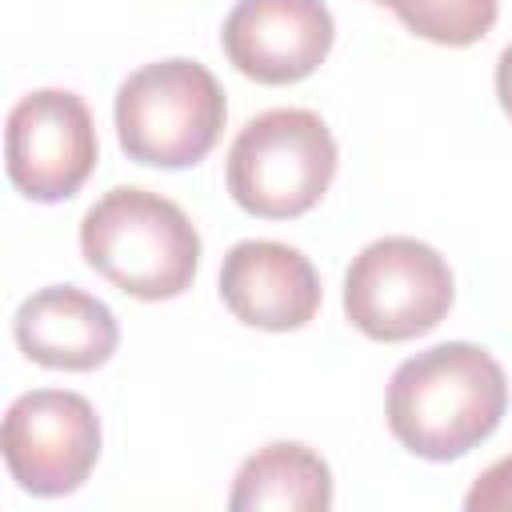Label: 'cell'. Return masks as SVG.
Returning <instances> with one entry per match:
<instances>
[{
    "instance_id": "cell-1",
    "label": "cell",
    "mask_w": 512,
    "mask_h": 512,
    "mask_svg": "<svg viewBox=\"0 0 512 512\" xmlns=\"http://www.w3.org/2000/svg\"><path fill=\"white\" fill-rule=\"evenodd\" d=\"M508 408L500 360L468 340L432 344L408 356L388 380V432L420 460L444 464L484 444Z\"/></svg>"
},
{
    "instance_id": "cell-2",
    "label": "cell",
    "mask_w": 512,
    "mask_h": 512,
    "mask_svg": "<svg viewBox=\"0 0 512 512\" xmlns=\"http://www.w3.org/2000/svg\"><path fill=\"white\" fill-rule=\"evenodd\" d=\"M80 252L92 272L136 300H176L200 268V232L188 212L148 188H108L80 220Z\"/></svg>"
},
{
    "instance_id": "cell-3",
    "label": "cell",
    "mask_w": 512,
    "mask_h": 512,
    "mask_svg": "<svg viewBox=\"0 0 512 512\" xmlns=\"http://www.w3.org/2000/svg\"><path fill=\"white\" fill-rule=\"evenodd\" d=\"M116 140L128 160L148 168H192L200 164L228 120L220 80L184 56L136 68L116 88Z\"/></svg>"
},
{
    "instance_id": "cell-4",
    "label": "cell",
    "mask_w": 512,
    "mask_h": 512,
    "mask_svg": "<svg viewBox=\"0 0 512 512\" xmlns=\"http://www.w3.org/2000/svg\"><path fill=\"white\" fill-rule=\"evenodd\" d=\"M228 192L260 220H296L320 204L336 176V140L308 108L252 116L228 148Z\"/></svg>"
},
{
    "instance_id": "cell-5",
    "label": "cell",
    "mask_w": 512,
    "mask_h": 512,
    "mask_svg": "<svg viewBox=\"0 0 512 512\" xmlns=\"http://www.w3.org/2000/svg\"><path fill=\"white\" fill-rule=\"evenodd\" d=\"M456 300L448 260L412 236L364 244L344 272V316L368 340L400 344L432 332Z\"/></svg>"
},
{
    "instance_id": "cell-6",
    "label": "cell",
    "mask_w": 512,
    "mask_h": 512,
    "mask_svg": "<svg viewBox=\"0 0 512 512\" xmlns=\"http://www.w3.org/2000/svg\"><path fill=\"white\" fill-rule=\"evenodd\" d=\"M0 448L24 492L68 496L100 460V416L80 392L32 388L8 404Z\"/></svg>"
},
{
    "instance_id": "cell-7",
    "label": "cell",
    "mask_w": 512,
    "mask_h": 512,
    "mask_svg": "<svg viewBox=\"0 0 512 512\" xmlns=\"http://www.w3.org/2000/svg\"><path fill=\"white\" fill-rule=\"evenodd\" d=\"M100 156L88 104L68 88H36L16 100L4 128V168L16 192L40 204L84 188Z\"/></svg>"
},
{
    "instance_id": "cell-8",
    "label": "cell",
    "mask_w": 512,
    "mask_h": 512,
    "mask_svg": "<svg viewBox=\"0 0 512 512\" xmlns=\"http://www.w3.org/2000/svg\"><path fill=\"white\" fill-rule=\"evenodd\" d=\"M336 40L324 0H236L220 44L228 64L256 84H296L312 76Z\"/></svg>"
},
{
    "instance_id": "cell-9",
    "label": "cell",
    "mask_w": 512,
    "mask_h": 512,
    "mask_svg": "<svg viewBox=\"0 0 512 512\" xmlns=\"http://www.w3.org/2000/svg\"><path fill=\"white\" fill-rule=\"evenodd\" d=\"M220 300L248 328L292 332L320 312V276L292 244L240 240L220 264Z\"/></svg>"
},
{
    "instance_id": "cell-10",
    "label": "cell",
    "mask_w": 512,
    "mask_h": 512,
    "mask_svg": "<svg viewBox=\"0 0 512 512\" xmlns=\"http://www.w3.org/2000/svg\"><path fill=\"white\" fill-rule=\"evenodd\" d=\"M16 348L56 372H92L112 360L120 344V324L104 300L76 284H48L20 300L12 316Z\"/></svg>"
},
{
    "instance_id": "cell-11",
    "label": "cell",
    "mask_w": 512,
    "mask_h": 512,
    "mask_svg": "<svg viewBox=\"0 0 512 512\" xmlns=\"http://www.w3.org/2000/svg\"><path fill=\"white\" fill-rule=\"evenodd\" d=\"M332 504V472L320 452L296 440H272L252 452L228 492L232 512H324Z\"/></svg>"
},
{
    "instance_id": "cell-12",
    "label": "cell",
    "mask_w": 512,
    "mask_h": 512,
    "mask_svg": "<svg viewBox=\"0 0 512 512\" xmlns=\"http://www.w3.org/2000/svg\"><path fill=\"white\" fill-rule=\"evenodd\" d=\"M400 16V24L432 44L468 48L484 40L500 16V0H372Z\"/></svg>"
},
{
    "instance_id": "cell-13",
    "label": "cell",
    "mask_w": 512,
    "mask_h": 512,
    "mask_svg": "<svg viewBox=\"0 0 512 512\" xmlns=\"http://www.w3.org/2000/svg\"><path fill=\"white\" fill-rule=\"evenodd\" d=\"M464 508L468 512H508L512 508V456H500L472 480V488L464 492Z\"/></svg>"
},
{
    "instance_id": "cell-14",
    "label": "cell",
    "mask_w": 512,
    "mask_h": 512,
    "mask_svg": "<svg viewBox=\"0 0 512 512\" xmlns=\"http://www.w3.org/2000/svg\"><path fill=\"white\" fill-rule=\"evenodd\" d=\"M496 100H500L504 116L512 120V40L504 44V52L496 60Z\"/></svg>"
}]
</instances>
